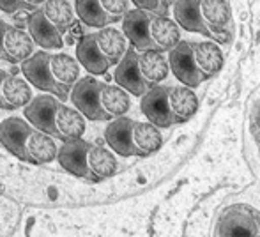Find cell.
Masks as SVG:
<instances>
[{"label":"cell","mask_w":260,"mask_h":237,"mask_svg":"<svg viewBox=\"0 0 260 237\" xmlns=\"http://www.w3.org/2000/svg\"><path fill=\"white\" fill-rule=\"evenodd\" d=\"M25 78L38 89L53 94L58 101L71 94L78 82V62L66 53L39 52L21 64Z\"/></svg>","instance_id":"1"},{"label":"cell","mask_w":260,"mask_h":237,"mask_svg":"<svg viewBox=\"0 0 260 237\" xmlns=\"http://www.w3.org/2000/svg\"><path fill=\"white\" fill-rule=\"evenodd\" d=\"M73 105L78 114L90 120H115L129 110V96L120 87L85 76L71 90Z\"/></svg>","instance_id":"2"},{"label":"cell","mask_w":260,"mask_h":237,"mask_svg":"<svg viewBox=\"0 0 260 237\" xmlns=\"http://www.w3.org/2000/svg\"><path fill=\"white\" fill-rule=\"evenodd\" d=\"M25 117L30 126L50 138H58L64 144L82 138L85 120L76 110L69 108L53 96H39L25 107Z\"/></svg>","instance_id":"3"},{"label":"cell","mask_w":260,"mask_h":237,"mask_svg":"<svg viewBox=\"0 0 260 237\" xmlns=\"http://www.w3.org/2000/svg\"><path fill=\"white\" fill-rule=\"evenodd\" d=\"M58 163L73 176L92 182H100L115 174V156L105 147L87 140H73L64 144L57 152Z\"/></svg>","instance_id":"4"},{"label":"cell","mask_w":260,"mask_h":237,"mask_svg":"<svg viewBox=\"0 0 260 237\" xmlns=\"http://www.w3.org/2000/svg\"><path fill=\"white\" fill-rule=\"evenodd\" d=\"M0 142L11 154L32 165H45L57 158V147L52 138L18 117L2 120Z\"/></svg>","instance_id":"5"},{"label":"cell","mask_w":260,"mask_h":237,"mask_svg":"<svg viewBox=\"0 0 260 237\" xmlns=\"http://www.w3.org/2000/svg\"><path fill=\"white\" fill-rule=\"evenodd\" d=\"M73 6L64 0H50L43 2L39 9L28 14V32L30 39L43 48H58L64 43V38L75 27Z\"/></svg>","instance_id":"6"},{"label":"cell","mask_w":260,"mask_h":237,"mask_svg":"<svg viewBox=\"0 0 260 237\" xmlns=\"http://www.w3.org/2000/svg\"><path fill=\"white\" fill-rule=\"evenodd\" d=\"M126 53V38L115 28L87 34L76 46V59L92 75H103Z\"/></svg>","instance_id":"7"},{"label":"cell","mask_w":260,"mask_h":237,"mask_svg":"<svg viewBox=\"0 0 260 237\" xmlns=\"http://www.w3.org/2000/svg\"><path fill=\"white\" fill-rule=\"evenodd\" d=\"M214 237H260V213L244 204H237L221 213Z\"/></svg>","instance_id":"8"},{"label":"cell","mask_w":260,"mask_h":237,"mask_svg":"<svg viewBox=\"0 0 260 237\" xmlns=\"http://www.w3.org/2000/svg\"><path fill=\"white\" fill-rule=\"evenodd\" d=\"M129 4L124 0H78L75 13L89 27H108L126 16Z\"/></svg>","instance_id":"9"},{"label":"cell","mask_w":260,"mask_h":237,"mask_svg":"<svg viewBox=\"0 0 260 237\" xmlns=\"http://www.w3.org/2000/svg\"><path fill=\"white\" fill-rule=\"evenodd\" d=\"M105 138L119 156L140 154V122L127 117H119L108 124Z\"/></svg>","instance_id":"10"},{"label":"cell","mask_w":260,"mask_h":237,"mask_svg":"<svg viewBox=\"0 0 260 237\" xmlns=\"http://www.w3.org/2000/svg\"><path fill=\"white\" fill-rule=\"evenodd\" d=\"M34 52V41L21 28L0 20V60L18 64L25 62Z\"/></svg>","instance_id":"11"},{"label":"cell","mask_w":260,"mask_h":237,"mask_svg":"<svg viewBox=\"0 0 260 237\" xmlns=\"http://www.w3.org/2000/svg\"><path fill=\"white\" fill-rule=\"evenodd\" d=\"M115 82L119 83L124 92L127 90L133 96H145L152 89L142 76L140 67H138V52L135 48L127 50L120 62L117 64Z\"/></svg>","instance_id":"12"},{"label":"cell","mask_w":260,"mask_h":237,"mask_svg":"<svg viewBox=\"0 0 260 237\" xmlns=\"http://www.w3.org/2000/svg\"><path fill=\"white\" fill-rule=\"evenodd\" d=\"M170 67L174 71V75L181 80L184 85L188 87H197L207 80L206 76L200 73V69L197 67L195 55H193V48L189 43L179 41L177 46H174L168 57Z\"/></svg>","instance_id":"13"},{"label":"cell","mask_w":260,"mask_h":237,"mask_svg":"<svg viewBox=\"0 0 260 237\" xmlns=\"http://www.w3.org/2000/svg\"><path fill=\"white\" fill-rule=\"evenodd\" d=\"M32 101V90L25 80L9 71L0 69V108L16 110Z\"/></svg>","instance_id":"14"},{"label":"cell","mask_w":260,"mask_h":237,"mask_svg":"<svg viewBox=\"0 0 260 237\" xmlns=\"http://www.w3.org/2000/svg\"><path fill=\"white\" fill-rule=\"evenodd\" d=\"M142 112L154 127H170L175 124L168 103V87H152L142 99Z\"/></svg>","instance_id":"15"},{"label":"cell","mask_w":260,"mask_h":237,"mask_svg":"<svg viewBox=\"0 0 260 237\" xmlns=\"http://www.w3.org/2000/svg\"><path fill=\"white\" fill-rule=\"evenodd\" d=\"M151 16L144 11H127L122 20V30L124 36L129 39L133 48L137 52H156L154 45L149 36V25H151Z\"/></svg>","instance_id":"16"},{"label":"cell","mask_w":260,"mask_h":237,"mask_svg":"<svg viewBox=\"0 0 260 237\" xmlns=\"http://www.w3.org/2000/svg\"><path fill=\"white\" fill-rule=\"evenodd\" d=\"M200 13L209 32L218 41H226V27L230 21V6L226 2H200Z\"/></svg>","instance_id":"17"},{"label":"cell","mask_w":260,"mask_h":237,"mask_svg":"<svg viewBox=\"0 0 260 237\" xmlns=\"http://www.w3.org/2000/svg\"><path fill=\"white\" fill-rule=\"evenodd\" d=\"M168 103L175 124L189 120L199 108V99L188 87H168Z\"/></svg>","instance_id":"18"},{"label":"cell","mask_w":260,"mask_h":237,"mask_svg":"<svg viewBox=\"0 0 260 237\" xmlns=\"http://www.w3.org/2000/svg\"><path fill=\"white\" fill-rule=\"evenodd\" d=\"M174 14L182 28L212 38L202 18V13H200V2H197V0H179V2L174 4Z\"/></svg>","instance_id":"19"},{"label":"cell","mask_w":260,"mask_h":237,"mask_svg":"<svg viewBox=\"0 0 260 237\" xmlns=\"http://www.w3.org/2000/svg\"><path fill=\"white\" fill-rule=\"evenodd\" d=\"M149 36L154 45L156 52L172 50L179 43V28L172 20L167 16H151L149 25Z\"/></svg>","instance_id":"20"},{"label":"cell","mask_w":260,"mask_h":237,"mask_svg":"<svg viewBox=\"0 0 260 237\" xmlns=\"http://www.w3.org/2000/svg\"><path fill=\"white\" fill-rule=\"evenodd\" d=\"M138 67L151 87H156L168 75V62L163 52H138Z\"/></svg>","instance_id":"21"},{"label":"cell","mask_w":260,"mask_h":237,"mask_svg":"<svg viewBox=\"0 0 260 237\" xmlns=\"http://www.w3.org/2000/svg\"><path fill=\"white\" fill-rule=\"evenodd\" d=\"M191 48H193V55H195L197 67L200 69V73L206 78L216 75L221 69L223 57H221V50L218 48L216 43L212 41L199 43V45L191 46Z\"/></svg>","instance_id":"22"},{"label":"cell","mask_w":260,"mask_h":237,"mask_svg":"<svg viewBox=\"0 0 260 237\" xmlns=\"http://www.w3.org/2000/svg\"><path fill=\"white\" fill-rule=\"evenodd\" d=\"M43 6V2H30V0H0V11L4 13H34Z\"/></svg>","instance_id":"23"},{"label":"cell","mask_w":260,"mask_h":237,"mask_svg":"<svg viewBox=\"0 0 260 237\" xmlns=\"http://www.w3.org/2000/svg\"><path fill=\"white\" fill-rule=\"evenodd\" d=\"M135 7L138 11H144L147 14H152V16H165L168 9L167 2H157V0H135Z\"/></svg>","instance_id":"24"},{"label":"cell","mask_w":260,"mask_h":237,"mask_svg":"<svg viewBox=\"0 0 260 237\" xmlns=\"http://www.w3.org/2000/svg\"><path fill=\"white\" fill-rule=\"evenodd\" d=\"M250 131H251V137H253L255 144L258 147V152H260V101L251 107V112H250Z\"/></svg>","instance_id":"25"}]
</instances>
